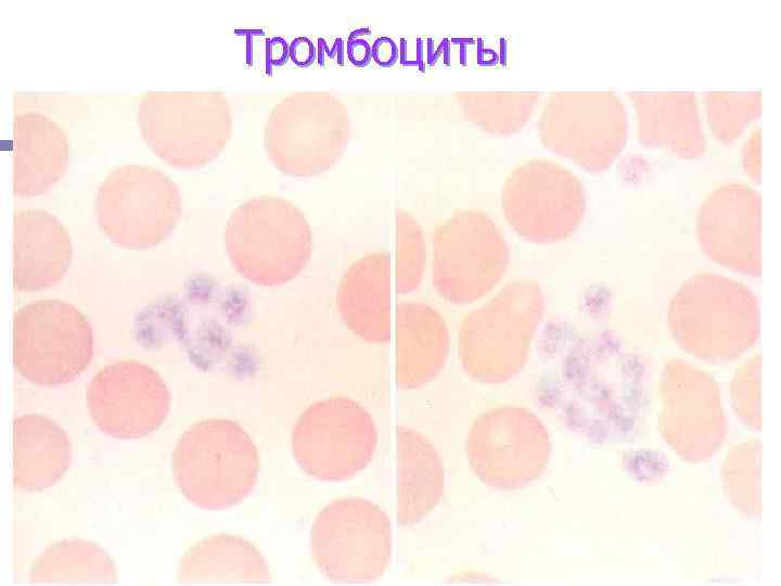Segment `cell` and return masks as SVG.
Listing matches in <instances>:
<instances>
[{"label":"cell","instance_id":"6da1fadb","mask_svg":"<svg viewBox=\"0 0 781 586\" xmlns=\"http://www.w3.org/2000/svg\"><path fill=\"white\" fill-rule=\"evenodd\" d=\"M235 271L260 286L284 285L306 268L312 233L304 213L273 195L249 199L230 215L223 234Z\"/></svg>","mask_w":781,"mask_h":586},{"label":"cell","instance_id":"7a4b0ae2","mask_svg":"<svg viewBox=\"0 0 781 586\" xmlns=\"http://www.w3.org/2000/svg\"><path fill=\"white\" fill-rule=\"evenodd\" d=\"M543 309L539 288L529 280L505 283L468 313L458 331L464 372L484 384H502L523 368Z\"/></svg>","mask_w":781,"mask_h":586},{"label":"cell","instance_id":"3957f363","mask_svg":"<svg viewBox=\"0 0 781 586\" xmlns=\"http://www.w3.org/2000/svg\"><path fill=\"white\" fill-rule=\"evenodd\" d=\"M257 447L248 433L228 419L194 423L179 438L172 454V474L182 495L207 510L231 508L256 485Z\"/></svg>","mask_w":781,"mask_h":586},{"label":"cell","instance_id":"277c9868","mask_svg":"<svg viewBox=\"0 0 781 586\" xmlns=\"http://www.w3.org/2000/svg\"><path fill=\"white\" fill-rule=\"evenodd\" d=\"M137 119L151 151L167 165L187 170L215 161L233 129L231 105L218 91L145 92Z\"/></svg>","mask_w":781,"mask_h":586},{"label":"cell","instance_id":"5b68a950","mask_svg":"<svg viewBox=\"0 0 781 586\" xmlns=\"http://www.w3.org/2000/svg\"><path fill=\"white\" fill-rule=\"evenodd\" d=\"M350 136L346 105L327 91H298L284 97L268 115L264 148L282 174L307 178L331 169Z\"/></svg>","mask_w":781,"mask_h":586},{"label":"cell","instance_id":"8992f818","mask_svg":"<svg viewBox=\"0 0 781 586\" xmlns=\"http://www.w3.org/2000/svg\"><path fill=\"white\" fill-rule=\"evenodd\" d=\"M431 282L436 294L453 305L489 295L509 265V246L498 225L474 208L454 211L432 235Z\"/></svg>","mask_w":781,"mask_h":586},{"label":"cell","instance_id":"52a82bcc","mask_svg":"<svg viewBox=\"0 0 781 586\" xmlns=\"http://www.w3.org/2000/svg\"><path fill=\"white\" fill-rule=\"evenodd\" d=\"M181 208L176 183L159 169L141 164L111 170L94 202L100 229L126 250H148L163 243L175 230Z\"/></svg>","mask_w":781,"mask_h":586},{"label":"cell","instance_id":"ba28073f","mask_svg":"<svg viewBox=\"0 0 781 586\" xmlns=\"http://www.w3.org/2000/svg\"><path fill=\"white\" fill-rule=\"evenodd\" d=\"M311 556L319 570L340 583H370L387 570L392 524L383 509L360 497H341L316 517Z\"/></svg>","mask_w":781,"mask_h":586},{"label":"cell","instance_id":"9c48e42d","mask_svg":"<svg viewBox=\"0 0 781 586\" xmlns=\"http://www.w3.org/2000/svg\"><path fill=\"white\" fill-rule=\"evenodd\" d=\"M92 356V328L74 305L39 300L15 313L13 361L28 381L46 386L68 383L86 370Z\"/></svg>","mask_w":781,"mask_h":586},{"label":"cell","instance_id":"30bf717a","mask_svg":"<svg viewBox=\"0 0 781 586\" xmlns=\"http://www.w3.org/2000/svg\"><path fill=\"white\" fill-rule=\"evenodd\" d=\"M538 135L551 152L588 171H601L626 144V110L610 91L554 92L541 110Z\"/></svg>","mask_w":781,"mask_h":586},{"label":"cell","instance_id":"8fae6325","mask_svg":"<svg viewBox=\"0 0 781 586\" xmlns=\"http://www.w3.org/2000/svg\"><path fill=\"white\" fill-rule=\"evenodd\" d=\"M377 445L373 418L358 402L329 397L310 405L292 432V451L298 466L311 477L345 481L362 471Z\"/></svg>","mask_w":781,"mask_h":586},{"label":"cell","instance_id":"7c38bea8","mask_svg":"<svg viewBox=\"0 0 781 586\" xmlns=\"http://www.w3.org/2000/svg\"><path fill=\"white\" fill-rule=\"evenodd\" d=\"M501 208L516 234L535 243L568 238L580 225L586 200L579 179L549 158H530L507 176Z\"/></svg>","mask_w":781,"mask_h":586},{"label":"cell","instance_id":"4fadbf2b","mask_svg":"<svg viewBox=\"0 0 781 586\" xmlns=\"http://www.w3.org/2000/svg\"><path fill=\"white\" fill-rule=\"evenodd\" d=\"M465 453L471 470L484 485L512 491L538 475L547 457V437L529 410L498 406L472 422Z\"/></svg>","mask_w":781,"mask_h":586},{"label":"cell","instance_id":"5bb4252c","mask_svg":"<svg viewBox=\"0 0 781 586\" xmlns=\"http://www.w3.org/2000/svg\"><path fill=\"white\" fill-rule=\"evenodd\" d=\"M87 407L94 424L118 438L153 433L170 410V393L163 378L138 360H118L90 380Z\"/></svg>","mask_w":781,"mask_h":586},{"label":"cell","instance_id":"9a60e30c","mask_svg":"<svg viewBox=\"0 0 781 586\" xmlns=\"http://www.w3.org/2000/svg\"><path fill=\"white\" fill-rule=\"evenodd\" d=\"M392 260L385 252L366 254L341 277L336 307L345 327L370 344L388 342L393 332Z\"/></svg>","mask_w":781,"mask_h":586},{"label":"cell","instance_id":"2e32d148","mask_svg":"<svg viewBox=\"0 0 781 586\" xmlns=\"http://www.w3.org/2000/svg\"><path fill=\"white\" fill-rule=\"evenodd\" d=\"M73 257L67 229L52 214L17 211L13 218V283L18 292L50 289L66 275Z\"/></svg>","mask_w":781,"mask_h":586},{"label":"cell","instance_id":"e0dca14e","mask_svg":"<svg viewBox=\"0 0 781 586\" xmlns=\"http://www.w3.org/2000/svg\"><path fill=\"white\" fill-rule=\"evenodd\" d=\"M395 381L400 388H420L445 367L450 346L441 314L421 301H404L394 311Z\"/></svg>","mask_w":781,"mask_h":586},{"label":"cell","instance_id":"ac0fdd59","mask_svg":"<svg viewBox=\"0 0 781 586\" xmlns=\"http://www.w3.org/2000/svg\"><path fill=\"white\" fill-rule=\"evenodd\" d=\"M13 191L34 198L50 191L65 174L69 144L50 117L25 112L13 119Z\"/></svg>","mask_w":781,"mask_h":586},{"label":"cell","instance_id":"d6986e66","mask_svg":"<svg viewBox=\"0 0 781 586\" xmlns=\"http://www.w3.org/2000/svg\"><path fill=\"white\" fill-rule=\"evenodd\" d=\"M703 247L727 259H750L759 249V196L748 186L728 183L713 191L697 217Z\"/></svg>","mask_w":781,"mask_h":586},{"label":"cell","instance_id":"ffe728a7","mask_svg":"<svg viewBox=\"0 0 781 586\" xmlns=\"http://www.w3.org/2000/svg\"><path fill=\"white\" fill-rule=\"evenodd\" d=\"M641 144L683 158L701 156L706 149L697 99L693 92H628Z\"/></svg>","mask_w":781,"mask_h":586},{"label":"cell","instance_id":"44dd1931","mask_svg":"<svg viewBox=\"0 0 781 586\" xmlns=\"http://www.w3.org/2000/svg\"><path fill=\"white\" fill-rule=\"evenodd\" d=\"M396 518L400 525H412L428 515L445 491L440 455L431 441L407 426L396 430Z\"/></svg>","mask_w":781,"mask_h":586},{"label":"cell","instance_id":"7402d4cb","mask_svg":"<svg viewBox=\"0 0 781 586\" xmlns=\"http://www.w3.org/2000/svg\"><path fill=\"white\" fill-rule=\"evenodd\" d=\"M13 480L15 486L39 491L55 484L71 463V442L65 431L41 415L14 421Z\"/></svg>","mask_w":781,"mask_h":586},{"label":"cell","instance_id":"603a6c76","mask_svg":"<svg viewBox=\"0 0 781 586\" xmlns=\"http://www.w3.org/2000/svg\"><path fill=\"white\" fill-rule=\"evenodd\" d=\"M261 552L238 535L217 534L197 542L181 560L178 579L185 584L267 583Z\"/></svg>","mask_w":781,"mask_h":586},{"label":"cell","instance_id":"cb8c5ba5","mask_svg":"<svg viewBox=\"0 0 781 586\" xmlns=\"http://www.w3.org/2000/svg\"><path fill=\"white\" fill-rule=\"evenodd\" d=\"M41 583H104L115 579L110 557L94 544L64 540L48 548L31 569Z\"/></svg>","mask_w":781,"mask_h":586},{"label":"cell","instance_id":"d4e9b609","mask_svg":"<svg viewBox=\"0 0 781 586\" xmlns=\"http://www.w3.org/2000/svg\"><path fill=\"white\" fill-rule=\"evenodd\" d=\"M456 101L465 118L481 130L496 136L520 131L530 119L539 101L538 92L461 91Z\"/></svg>","mask_w":781,"mask_h":586},{"label":"cell","instance_id":"484cf974","mask_svg":"<svg viewBox=\"0 0 781 586\" xmlns=\"http://www.w3.org/2000/svg\"><path fill=\"white\" fill-rule=\"evenodd\" d=\"M427 250L421 226L407 211L395 214V246L392 264L394 288L408 294L418 290L426 271Z\"/></svg>","mask_w":781,"mask_h":586},{"label":"cell","instance_id":"4316f807","mask_svg":"<svg viewBox=\"0 0 781 586\" xmlns=\"http://www.w3.org/2000/svg\"><path fill=\"white\" fill-rule=\"evenodd\" d=\"M706 118L716 140L731 144L760 113L759 92H705Z\"/></svg>","mask_w":781,"mask_h":586},{"label":"cell","instance_id":"83f0119b","mask_svg":"<svg viewBox=\"0 0 781 586\" xmlns=\"http://www.w3.org/2000/svg\"><path fill=\"white\" fill-rule=\"evenodd\" d=\"M742 154L745 171L752 179L758 180L760 174V129L758 126L750 133Z\"/></svg>","mask_w":781,"mask_h":586}]
</instances>
